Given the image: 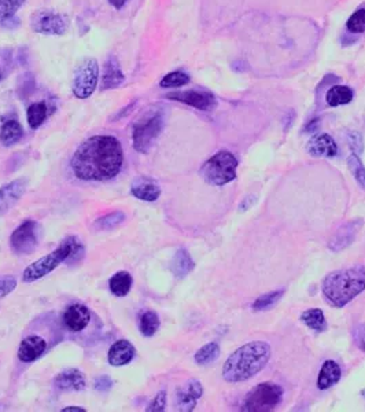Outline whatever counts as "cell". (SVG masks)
<instances>
[{
	"label": "cell",
	"mask_w": 365,
	"mask_h": 412,
	"mask_svg": "<svg viewBox=\"0 0 365 412\" xmlns=\"http://www.w3.org/2000/svg\"><path fill=\"white\" fill-rule=\"evenodd\" d=\"M124 164V151L114 136L98 135L84 140L72 157L73 174L87 181H104L117 176Z\"/></svg>",
	"instance_id": "obj_1"
},
{
	"label": "cell",
	"mask_w": 365,
	"mask_h": 412,
	"mask_svg": "<svg viewBox=\"0 0 365 412\" xmlns=\"http://www.w3.org/2000/svg\"><path fill=\"white\" fill-rule=\"evenodd\" d=\"M270 352L269 344L262 341L241 347L227 359L222 368L224 379L229 384H236L253 378L268 364Z\"/></svg>",
	"instance_id": "obj_2"
},
{
	"label": "cell",
	"mask_w": 365,
	"mask_h": 412,
	"mask_svg": "<svg viewBox=\"0 0 365 412\" xmlns=\"http://www.w3.org/2000/svg\"><path fill=\"white\" fill-rule=\"evenodd\" d=\"M364 290L365 268L363 265L334 271L325 277L321 285L323 295L336 308H343Z\"/></svg>",
	"instance_id": "obj_3"
},
{
	"label": "cell",
	"mask_w": 365,
	"mask_h": 412,
	"mask_svg": "<svg viewBox=\"0 0 365 412\" xmlns=\"http://www.w3.org/2000/svg\"><path fill=\"white\" fill-rule=\"evenodd\" d=\"M83 254H84L83 245L76 238H69L65 242H62V245L56 250H54L43 258H39L33 264H31L24 271L22 279L24 282H28V283L39 281L52 272L60 263L66 260L77 261L80 257H83Z\"/></svg>",
	"instance_id": "obj_4"
},
{
	"label": "cell",
	"mask_w": 365,
	"mask_h": 412,
	"mask_svg": "<svg viewBox=\"0 0 365 412\" xmlns=\"http://www.w3.org/2000/svg\"><path fill=\"white\" fill-rule=\"evenodd\" d=\"M238 160L229 151H218L204 164L201 175L213 186H224L236 177Z\"/></svg>",
	"instance_id": "obj_5"
},
{
	"label": "cell",
	"mask_w": 365,
	"mask_h": 412,
	"mask_svg": "<svg viewBox=\"0 0 365 412\" xmlns=\"http://www.w3.org/2000/svg\"><path fill=\"white\" fill-rule=\"evenodd\" d=\"M283 399V389L273 382L257 385L246 397L242 410L248 412H265L275 410Z\"/></svg>",
	"instance_id": "obj_6"
},
{
	"label": "cell",
	"mask_w": 365,
	"mask_h": 412,
	"mask_svg": "<svg viewBox=\"0 0 365 412\" xmlns=\"http://www.w3.org/2000/svg\"><path fill=\"white\" fill-rule=\"evenodd\" d=\"M163 126V118L161 113L149 115L142 120H138L133 125L132 131V142L133 147L138 153L147 154L153 145L156 143V138L159 136Z\"/></svg>",
	"instance_id": "obj_7"
},
{
	"label": "cell",
	"mask_w": 365,
	"mask_h": 412,
	"mask_svg": "<svg viewBox=\"0 0 365 412\" xmlns=\"http://www.w3.org/2000/svg\"><path fill=\"white\" fill-rule=\"evenodd\" d=\"M99 80V65L94 58L86 59L74 72L72 91L79 99H88L97 90Z\"/></svg>",
	"instance_id": "obj_8"
},
{
	"label": "cell",
	"mask_w": 365,
	"mask_h": 412,
	"mask_svg": "<svg viewBox=\"0 0 365 412\" xmlns=\"http://www.w3.org/2000/svg\"><path fill=\"white\" fill-rule=\"evenodd\" d=\"M31 26L36 33L40 35L60 36L65 35L69 28V18L50 10H39L32 15Z\"/></svg>",
	"instance_id": "obj_9"
},
{
	"label": "cell",
	"mask_w": 365,
	"mask_h": 412,
	"mask_svg": "<svg viewBox=\"0 0 365 412\" xmlns=\"http://www.w3.org/2000/svg\"><path fill=\"white\" fill-rule=\"evenodd\" d=\"M38 224L32 220L22 223L10 238L11 249L17 254H31L38 246Z\"/></svg>",
	"instance_id": "obj_10"
},
{
	"label": "cell",
	"mask_w": 365,
	"mask_h": 412,
	"mask_svg": "<svg viewBox=\"0 0 365 412\" xmlns=\"http://www.w3.org/2000/svg\"><path fill=\"white\" fill-rule=\"evenodd\" d=\"M166 98L170 101H177L181 104H186L188 106H193V108H195L198 110H204V112H209L216 108L214 97L206 91H195V90L176 91V92L168 94Z\"/></svg>",
	"instance_id": "obj_11"
},
{
	"label": "cell",
	"mask_w": 365,
	"mask_h": 412,
	"mask_svg": "<svg viewBox=\"0 0 365 412\" xmlns=\"http://www.w3.org/2000/svg\"><path fill=\"white\" fill-rule=\"evenodd\" d=\"M91 319L90 309L83 304H73L67 306V309L63 312L62 322L63 326L73 333H79L84 330Z\"/></svg>",
	"instance_id": "obj_12"
},
{
	"label": "cell",
	"mask_w": 365,
	"mask_h": 412,
	"mask_svg": "<svg viewBox=\"0 0 365 412\" xmlns=\"http://www.w3.org/2000/svg\"><path fill=\"white\" fill-rule=\"evenodd\" d=\"M204 388L198 381H190L177 390V407L180 411H193L202 397Z\"/></svg>",
	"instance_id": "obj_13"
},
{
	"label": "cell",
	"mask_w": 365,
	"mask_h": 412,
	"mask_svg": "<svg viewBox=\"0 0 365 412\" xmlns=\"http://www.w3.org/2000/svg\"><path fill=\"white\" fill-rule=\"evenodd\" d=\"M26 190V181L22 179L14 180L0 188V215L8 212L24 195Z\"/></svg>",
	"instance_id": "obj_14"
},
{
	"label": "cell",
	"mask_w": 365,
	"mask_h": 412,
	"mask_svg": "<svg viewBox=\"0 0 365 412\" xmlns=\"http://www.w3.org/2000/svg\"><path fill=\"white\" fill-rule=\"evenodd\" d=\"M46 348L47 343L44 338L39 336H29L21 343L18 348V359L24 363H32L46 352Z\"/></svg>",
	"instance_id": "obj_15"
},
{
	"label": "cell",
	"mask_w": 365,
	"mask_h": 412,
	"mask_svg": "<svg viewBox=\"0 0 365 412\" xmlns=\"http://www.w3.org/2000/svg\"><path fill=\"white\" fill-rule=\"evenodd\" d=\"M55 386L63 392H79L86 388V378L80 370L69 368L58 374L54 381Z\"/></svg>",
	"instance_id": "obj_16"
},
{
	"label": "cell",
	"mask_w": 365,
	"mask_h": 412,
	"mask_svg": "<svg viewBox=\"0 0 365 412\" xmlns=\"http://www.w3.org/2000/svg\"><path fill=\"white\" fill-rule=\"evenodd\" d=\"M135 354H136V349L129 341L120 340L111 345V348L108 349L107 359H108L110 365L121 367V365H127L128 363H131L133 360Z\"/></svg>",
	"instance_id": "obj_17"
},
{
	"label": "cell",
	"mask_w": 365,
	"mask_h": 412,
	"mask_svg": "<svg viewBox=\"0 0 365 412\" xmlns=\"http://www.w3.org/2000/svg\"><path fill=\"white\" fill-rule=\"evenodd\" d=\"M362 226H363V222L355 220V222H350V223L345 224L343 227H341L336 231V234L332 236V239L330 242V249L334 252H341V250L346 249L348 246H350Z\"/></svg>",
	"instance_id": "obj_18"
},
{
	"label": "cell",
	"mask_w": 365,
	"mask_h": 412,
	"mask_svg": "<svg viewBox=\"0 0 365 412\" xmlns=\"http://www.w3.org/2000/svg\"><path fill=\"white\" fill-rule=\"evenodd\" d=\"M308 151L314 157H335L338 153V146L335 140L327 135L320 133L312 138L308 143Z\"/></svg>",
	"instance_id": "obj_19"
},
{
	"label": "cell",
	"mask_w": 365,
	"mask_h": 412,
	"mask_svg": "<svg viewBox=\"0 0 365 412\" xmlns=\"http://www.w3.org/2000/svg\"><path fill=\"white\" fill-rule=\"evenodd\" d=\"M124 81H125V76L121 70L118 60L115 57H110L104 63L102 83H101L102 90L118 88L120 85H122Z\"/></svg>",
	"instance_id": "obj_20"
},
{
	"label": "cell",
	"mask_w": 365,
	"mask_h": 412,
	"mask_svg": "<svg viewBox=\"0 0 365 412\" xmlns=\"http://www.w3.org/2000/svg\"><path fill=\"white\" fill-rule=\"evenodd\" d=\"M131 191H132L133 197H136L140 201H146V202H154L161 195L159 186L156 184V181H153L152 179H147V177H139L138 180H135Z\"/></svg>",
	"instance_id": "obj_21"
},
{
	"label": "cell",
	"mask_w": 365,
	"mask_h": 412,
	"mask_svg": "<svg viewBox=\"0 0 365 412\" xmlns=\"http://www.w3.org/2000/svg\"><path fill=\"white\" fill-rule=\"evenodd\" d=\"M341 379V367L334 360H327L318 374L317 379V388L320 390H327L331 386L336 385Z\"/></svg>",
	"instance_id": "obj_22"
},
{
	"label": "cell",
	"mask_w": 365,
	"mask_h": 412,
	"mask_svg": "<svg viewBox=\"0 0 365 412\" xmlns=\"http://www.w3.org/2000/svg\"><path fill=\"white\" fill-rule=\"evenodd\" d=\"M194 267H195V264L187 250L180 249L176 252V254L172 260V271L177 278L187 277L194 270Z\"/></svg>",
	"instance_id": "obj_23"
},
{
	"label": "cell",
	"mask_w": 365,
	"mask_h": 412,
	"mask_svg": "<svg viewBox=\"0 0 365 412\" xmlns=\"http://www.w3.org/2000/svg\"><path fill=\"white\" fill-rule=\"evenodd\" d=\"M24 135L22 126L17 120H8L0 129V140L4 146H13L21 140Z\"/></svg>",
	"instance_id": "obj_24"
},
{
	"label": "cell",
	"mask_w": 365,
	"mask_h": 412,
	"mask_svg": "<svg viewBox=\"0 0 365 412\" xmlns=\"http://www.w3.org/2000/svg\"><path fill=\"white\" fill-rule=\"evenodd\" d=\"M353 90L346 87V85H334L332 88L328 90L327 92V104L330 106H341V105H346L350 104L353 101Z\"/></svg>",
	"instance_id": "obj_25"
},
{
	"label": "cell",
	"mask_w": 365,
	"mask_h": 412,
	"mask_svg": "<svg viewBox=\"0 0 365 412\" xmlns=\"http://www.w3.org/2000/svg\"><path fill=\"white\" fill-rule=\"evenodd\" d=\"M132 282H133V279H132L131 274L121 271L111 277L108 286H110V290L113 295H117V297H125L131 292Z\"/></svg>",
	"instance_id": "obj_26"
},
{
	"label": "cell",
	"mask_w": 365,
	"mask_h": 412,
	"mask_svg": "<svg viewBox=\"0 0 365 412\" xmlns=\"http://www.w3.org/2000/svg\"><path fill=\"white\" fill-rule=\"evenodd\" d=\"M301 320L311 329L317 333H323L327 329V322L324 318V313L321 309H308L302 313Z\"/></svg>",
	"instance_id": "obj_27"
},
{
	"label": "cell",
	"mask_w": 365,
	"mask_h": 412,
	"mask_svg": "<svg viewBox=\"0 0 365 412\" xmlns=\"http://www.w3.org/2000/svg\"><path fill=\"white\" fill-rule=\"evenodd\" d=\"M26 118H28V124L31 128H33V129L39 128L47 118V105L44 102L32 104L28 108Z\"/></svg>",
	"instance_id": "obj_28"
},
{
	"label": "cell",
	"mask_w": 365,
	"mask_h": 412,
	"mask_svg": "<svg viewBox=\"0 0 365 412\" xmlns=\"http://www.w3.org/2000/svg\"><path fill=\"white\" fill-rule=\"evenodd\" d=\"M159 329V318L156 312L146 311L140 316V333L145 337H153Z\"/></svg>",
	"instance_id": "obj_29"
},
{
	"label": "cell",
	"mask_w": 365,
	"mask_h": 412,
	"mask_svg": "<svg viewBox=\"0 0 365 412\" xmlns=\"http://www.w3.org/2000/svg\"><path fill=\"white\" fill-rule=\"evenodd\" d=\"M190 83V76L186 74L184 72H180V70H176V72H170L168 73L161 81H159V85L162 88H179V87H183L186 84Z\"/></svg>",
	"instance_id": "obj_30"
},
{
	"label": "cell",
	"mask_w": 365,
	"mask_h": 412,
	"mask_svg": "<svg viewBox=\"0 0 365 412\" xmlns=\"http://www.w3.org/2000/svg\"><path fill=\"white\" fill-rule=\"evenodd\" d=\"M125 220V213L124 212H113L110 215H106L104 217L98 219L94 224L95 229L98 230H113L115 227H118L120 224H122Z\"/></svg>",
	"instance_id": "obj_31"
},
{
	"label": "cell",
	"mask_w": 365,
	"mask_h": 412,
	"mask_svg": "<svg viewBox=\"0 0 365 412\" xmlns=\"http://www.w3.org/2000/svg\"><path fill=\"white\" fill-rule=\"evenodd\" d=\"M218 356H220V347H218V344L210 343V344H206L205 347H202L195 354V361L200 365H206V364L213 363Z\"/></svg>",
	"instance_id": "obj_32"
},
{
	"label": "cell",
	"mask_w": 365,
	"mask_h": 412,
	"mask_svg": "<svg viewBox=\"0 0 365 412\" xmlns=\"http://www.w3.org/2000/svg\"><path fill=\"white\" fill-rule=\"evenodd\" d=\"M24 3L25 0H0V19L3 22L13 19Z\"/></svg>",
	"instance_id": "obj_33"
},
{
	"label": "cell",
	"mask_w": 365,
	"mask_h": 412,
	"mask_svg": "<svg viewBox=\"0 0 365 412\" xmlns=\"http://www.w3.org/2000/svg\"><path fill=\"white\" fill-rule=\"evenodd\" d=\"M283 295H284V290H277V292H273V293H269V295H262L257 301H254L253 309L254 311L270 309L280 301V298L283 297Z\"/></svg>",
	"instance_id": "obj_34"
},
{
	"label": "cell",
	"mask_w": 365,
	"mask_h": 412,
	"mask_svg": "<svg viewBox=\"0 0 365 412\" xmlns=\"http://www.w3.org/2000/svg\"><path fill=\"white\" fill-rule=\"evenodd\" d=\"M348 29L353 33H363L365 32V7L359 8L352 14L346 24Z\"/></svg>",
	"instance_id": "obj_35"
},
{
	"label": "cell",
	"mask_w": 365,
	"mask_h": 412,
	"mask_svg": "<svg viewBox=\"0 0 365 412\" xmlns=\"http://www.w3.org/2000/svg\"><path fill=\"white\" fill-rule=\"evenodd\" d=\"M348 165H349L352 174L356 177V180L360 183V186L365 188V167L360 161V158L356 154H352L348 160Z\"/></svg>",
	"instance_id": "obj_36"
},
{
	"label": "cell",
	"mask_w": 365,
	"mask_h": 412,
	"mask_svg": "<svg viewBox=\"0 0 365 412\" xmlns=\"http://www.w3.org/2000/svg\"><path fill=\"white\" fill-rule=\"evenodd\" d=\"M15 288H17V282L14 278H10V277L0 278V298L13 293Z\"/></svg>",
	"instance_id": "obj_37"
},
{
	"label": "cell",
	"mask_w": 365,
	"mask_h": 412,
	"mask_svg": "<svg viewBox=\"0 0 365 412\" xmlns=\"http://www.w3.org/2000/svg\"><path fill=\"white\" fill-rule=\"evenodd\" d=\"M165 407H166V393L159 392L154 397V400L150 403V406L147 407V411H165Z\"/></svg>",
	"instance_id": "obj_38"
},
{
	"label": "cell",
	"mask_w": 365,
	"mask_h": 412,
	"mask_svg": "<svg viewBox=\"0 0 365 412\" xmlns=\"http://www.w3.org/2000/svg\"><path fill=\"white\" fill-rule=\"evenodd\" d=\"M353 336H355V343L357 344V347L363 352H365V324L357 326L356 330H355V333H353Z\"/></svg>",
	"instance_id": "obj_39"
},
{
	"label": "cell",
	"mask_w": 365,
	"mask_h": 412,
	"mask_svg": "<svg viewBox=\"0 0 365 412\" xmlns=\"http://www.w3.org/2000/svg\"><path fill=\"white\" fill-rule=\"evenodd\" d=\"M113 386V381L110 377H99L98 379H95V389L99 392H107L110 390Z\"/></svg>",
	"instance_id": "obj_40"
},
{
	"label": "cell",
	"mask_w": 365,
	"mask_h": 412,
	"mask_svg": "<svg viewBox=\"0 0 365 412\" xmlns=\"http://www.w3.org/2000/svg\"><path fill=\"white\" fill-rule=\"evenodd\" d=\"M10 70V56H3L0 51V81L6 79Z\"/></svg>",
	"instance_id": "obj_41"
},
{
	"label": "cell",
	"mask_w": 365,
	"mask_h": 412,
	"mask_svg": "<svg viewBox=\"0 0 365 412\" xmlns=\"http://www.w3.org/2000/svg\"><path fill=\"white\" fill-rule=\"evenodd\" d=\"M115 10H122L125 7V4L128 3V0H107Z\"/></svg>",
	"instance_id": "obj_42"
},
{
	"label": "cell",
	"mask_w": 365,
	"mask_h": 412,
	"mask_svg": "<svg viewBox=\"0 0 365 412\" xmlns=\"http://www.w3.org/2000/svg\"><path fill=\"white\" fill-rule=\"evenodd\" d=\"M254 201H256L254 197H248V198L242 202V205H241V211H248V209L253 205Z\"/></svg>",
	"instance_id": "obj_43"
},
{
	"label": "cell",
	"mask_w": 365,
	"mask_h": 412,
	"mask_svg": "<svg viewBox=\"0 0 365 412\" xmlns=\"http://www.w3.org/2000/svg\"><path fill=\"white\" fill-rule=\"evenodd\" d=\"M63 412H86L84 409H80V407H66L62 410Z\"/></svg>",
	"instance_id": "obj_44"
}]
</instances>
